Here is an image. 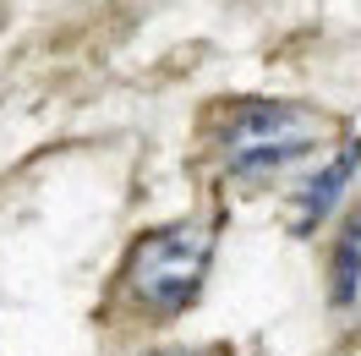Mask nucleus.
Listing matches in <instances>:
<instances>
[{
    "label": "nucleus",
    "instance_id": "f257e3e1",
    "mask_svg": "<svg viewBox=\"0 0 361 356\" xmlns=\"http://www.w3.org/2000/svg\"><path fill=\"white\" fill-rule=\"evenodd\" d=\"M334 121L312 105H290V99H235L219 110V132L214 148L225 159L230 176L241 181H269L285 176L295 159H307L317 143H329Z\"/></svg>",
    "mask_w": 361,
    "mask_h": 356
},
{
    "label": "nucleus",
    "instance_id": "f03ea898",
    "mask_svg": "<svg viewBox=\"0 0 361 356\" xmlns=\"http://www.w3.org/2000/svg\"><path fill=\"white\" fill-rule=\"evenodd\" d=\"M214 258V230L197 220L159 225L148 236H137V247L126 252V296L148 318H176L180 307L197 302Z\"/></svg>",
    "mask_w": 361,
    "mask_h": 356
},
{
    "label": "nucleus",
    "instance_id": "7ed1b4c3",
    "mask_svg": "<svg viewBox=\"0 0 361 356\" xmlns=\"http://www.w3.org/2000/svg\"><path fill=\"white\" fill-rule=\"evenodd\" d=\"M356 159H361V154H339L334 165L317 176V186H307V198H301V220H307V225H312L317 214H323V208H329V203L345 192V181L356 176Z\"/></svg>",
    "mask_w": 361,
    "mask_h": 356
},
{
    "label": "nucleus",
    "instance_id": "20e7f679",
    "mask_svg": "<svg viewBox=\"0 0 361 356\" xmlns=\"http://www.w3.org/2000/svg\"><path fill=\"white\" fill-rule=\"evenodd\" d=\"M154 356H208V351H154Z\"/></svg>",
    "mask_w": 361,
    "mask_h": 356
}]
</instances>
